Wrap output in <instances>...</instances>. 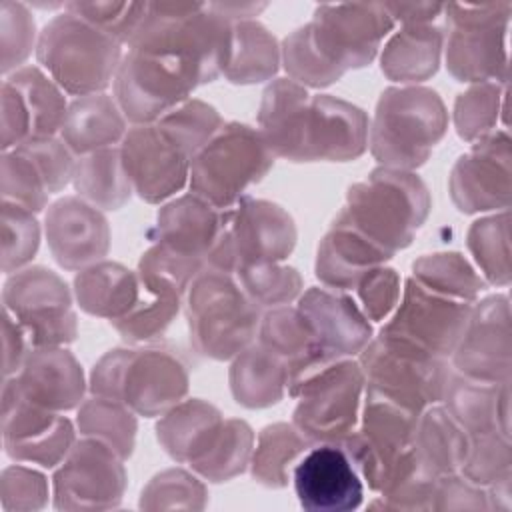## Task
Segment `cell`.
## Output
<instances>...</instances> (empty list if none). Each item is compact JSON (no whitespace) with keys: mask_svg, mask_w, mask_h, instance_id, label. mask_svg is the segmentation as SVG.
<instances>
[{"mask_svg":"<svg viewBox=\"0 0 512 512\" xmlns=\"http://www.w3.org/2000/svg\"><path fill=\"white\" fill-rule=\"evenodd\" d=\"M4 80L20 94L30 122V138L56 136L68 110L64 90L38 66H22Z\"/></svg>","mask_w":512,"mask_h":512,"instance_id":"cell-41","label":"cell"},{"mask_svg":"<svg viewBox=\"0 0 512 512\" xmlns=\"http://www.w3.org/2000/svg\"><path fill=\"white\" fill-rule=\"evenodd\" d=\"M414 446L426 470L434 476H448L460 472L468 456L470 434L444 406L432 404L418 416Z\"/></svg>","mask_w":512,"mask_h":512,"instance_id":"cell-37","label":"cell"},{"mask_svg":"<svg viewBox=\"0 0 512 512\" xmlns=\"http://www.w3.org/2000/svg\"><path fill=\"white\" fill-rule=\"evenodd\" d=\"M122 56L118 40L68 10L42 28L36 44L40 66L76 98L104 92L114 82Z\"/></svg>","mask_w":512,"mask_h":512,"instance_id":"cell-7","label":"cell"},{"mask_svg":"<svg viewBox=\"0 0 512 512\" xmlns=\"http://www.w3.org/2000/svg\"><path fill=\"white\" fill-rule=\"evenodd\" d=\"M74 296L86 314L110 322L120 320L138 302V274L118 262L100 260L78 270L74 278Z\"/></svg>","mask_w":512,"mask_h":512,"instance_id":"cell-34","label":"cell"},{"mask_svg":"<svg viewBox=\"0 0 512 512\" xmlns=\"http://www.w3.org/2000/svg\"><path fill=\"white\" fill-rule=\"evenodd\" d=\"M466 244L478 268L490 284L508 286L510 282V214H500L476 220L468 228Z\"/></svg>","mask_w":512,"mask_h":512,"instance_id":"cell-47","label":"cell"},{"mask_svg":"<svg viewBox=\"0 0 512 512\" xmlns=\"http://www.w3.org/2000/svg\"><path fill=\"white\" fill-rule=\"evenodd\" d=\"M252 450L254 432L248 422L228 418L206 452L196 458L190 468L208 482H226L250 466Z\"/></svg>","mask_w":512,"mask_h":512,"instance_id":"cell-44","label":"cell"},{"mask_svg":"<svg viewBox=\"0 0 512 512\" xmlns=\"http://www.w3.org/2000/svg\"><path fill=\"white\" fill-rule=\"evenodd\" d=\"M286 390L298 398L292 424L312 446L342 444L358 426L366 380L352 358H330Z\"/></svg>","mask_w":512,"mask_h":512,"instance_id":"cell-9","label":"cell"},{"mask_svg":"<svg viewBox=\"0 0 512 512\" xmlns=\"http://www.w3.org/2000/svg\"><path fill=\"white\" fill-rule=\"evenodd\" d=\"M394 24L384 2L316 6L312 20L280 46L288 78L304 88L334 84L348 70L370 64Z\"/></svg>","mask_w":512,"mask_h":512,"instance_id":"cell-1","label":"cell"},{"mask_svg":"<svg viewBox=\"0 0 512 512\" xmlns=\"http://www.w3.org/2000/svg\"><path fill=\"white\" fill-rule=\"evenodd\" d=\"M394 22L408 24H434L444 12V4L438 2H384Z\"/></svg>","mask_w":512,"mask_h":512,"instance_id":"cell-61","label":"cell"},{"mask_svg":"<svg viewBox=\"0 0 512 512\" xmlns=\"http://www.w3.org/2000/svg\"><path fill=\"white\" fill-rule=\"evenodd\" d=\"M512 448L510 438L500 432L470 434L468 456L460 468V474L482 488L500 482L510 474Z\"/></svg>","mask_w":512,"mask_h":512,"instance_id":"cell-51","label":"cell"},{"mask_svg":"<svg viewBox=\"0 0 512 512\" xmlns=\"http://www.w3.org/2000/svg\"><path fill=\"white\" fill-rule=\"evenodd\" d=\"M224 420L222 412L206 400H182L162 414L156 438L172 460L190 466L212 444Z\"/></svg>","mask_w":512,"mask_h":512,"instance_id":"cell-33","label":"cell"},{"mask_svg":"<svg viewBox=\"0 0 512 512\" xmlns=\"http://www.w3.org/2000/svg\"><path fill=\"white\" fill-rule=\"evenodd\" d=\"M74 442V426L62 412L28 402L14 378H4L2 444L12 460L54 468L68 456Z\"/></svg>","mask_w":512,"mask_h":512,"instance_id":"cell-17","label":"cell"},{"mask_svg":"<svg viewBox=\"0 0 512 512\" xmlns=\"http://www.w3.org/2000/svg\"><path fill=\"white\" fill-rule=\"evenodd\" d=\"M444 38V30L436 24L402 26L382 50L384 76L408 86L428 80L440 66Z\"/></svg>","mask_w":512,"mask_h":512,"instance_id":"cell-35","label":"cell"},{"mask_svg":"<svg viewBox=\"0 0 512 512\" xmlns=\"http://www.w3.org/2000/svg\"><path fill=\"white\" fill-rule=\"evenodd\" d=\"M72 184L80 198L102 210H118L132 196L120 146L78 156Z\"/></svg>","mask_w":512,"mask_h":512,"instance_id":"cell-38","label":"cell"},{"mask_svg":"<svg viewBox=\"0 0 512 512\" xmlns=\"http://www.w3.org/2000/svg\"><path fill=\"white\" fill-rule=\"evenodd\" d=\"M0 40H2V74L22 68L24 60L36 48V24L26 4L0 0Z\"/></svg>","mask_w":512,"mask_h":512,"instance_id":"cell-55","label":"cell"},{"mask_svg":"<svg viewBox=\"0 0 512 512\" xmlns=\"http://www.w3.org/2000/svg\"><path fill=\"white\" fill-rule=\"evenodd\" d=\"M294 218L278 204L244 196L228 212L222 236L206 258V268L236 274L240 268L280 262L296 246Z\"/></svg>","mask_w":512,"mask_h":512,"instance_id":"cell-13","label":"cell"},{"mask_svg":"<svg viewBox=\"0 0 512 512\" xmlns=\"http://www.w3.org/2000/svg\"><path fill=\"white\" fill-rule=\"evenodd\" d=\"M292 482L304 510L346 512L362 504L360 474L340 444L310 446L296 462Z\"/></svg>","mask_w":512,"mask_h":512,"instance_id":"cell-24","label":"cell"},{"mask_svg":"<svg viewBox=\"0 0 512 512\" xmlns=\"http://www.w3.org/2000/svg\"><path fill=\"white\" fill-rule=\"evenodd\" d=\"M310 446L294 424L276 422L264 426L250 458L252 478L266 488H284L296 462Z\"/></svg>","mask_w":512,"mask_h":512,"instance_id":"cell-40","label":"cell"},{"mask_svg":"<svg viewBox=\"0 0 512 512\" xmlns=\"http://www.w3.org/2000/svg\"><path fill=\"white\" fill-rule=\"evenodd\" d=\"M274 158L258 128L242 122L222 124L190 162V192L230 210L268 174Z\"/></svg>","mask_w":512,"mask_h":512,"instance_id":"cell-10","label":"cell"},{"mask_svg":"<svg viewBox=\"0 0 512 512\" xmlns=\"http://www.w3.org/2000/svg\"><path fill=\"white\" fill-rule=\"evenodd\" d=\"M510 2L444 4L446 68L460 82H508Z\"/></svg>","mask_w":512,"mask_h":512,"instance_id":"cell-12","label":"cell"},{"mask_svg":"<svg viewBox=\"0 0 512 512\" xmlns=\"http://www.w3.org/2000/svg\"><path fill=\"white\" fill-rule=\"evenodd\" d=\"M124 460L104 442H74L52 478L56 510H110L122 502L128 476Z\"/></svg>","mask_w":512,"mask_h":512,"instance_id":"cell-16","label":"cell"},{"mask_svg":"<svg viewBox=\"0 0 512 512\" xmlns=\"http://www.w3.org/2000/svg\"><path fill=\"white\" fill-rule=\"evenodd\" d=\"M196 84L166 62L128 50L114 76V98L132 124H152L190 100Z\"/></svg>","mask_w":512,"mask_h":512,"instance_id":"cell-20","label":"cell"},{"mask_svg":"<svg viewBox=\"0 0 512 512\" xmlns=\"http://www.w3.org/2000/svg\"><path fill=\"white\" fill-rule=\"evenodd\" d=\"M20 148L24 154H28L38 170L42 172L50 194L60 192L68 182H72L74 176V152L64 144L62 138L56 136H42V138H30L22 142ZM14 150V148H12Z\"/></svg>","mask_w":512,"mask_h":512,"instance_id":"cell-57","label":"cell"},{"mask_svg":"<svg viewBox=\"0 0 512 512\" xmlns=\"http://www.w3.org/2000/svg\"><path fill=\"white\" fill-rule=\"evenodd\" d=\"M64 10L80 16L120 44H128L146 16L148 2H68Z\"/></svg>","mask_w":512,"mask_h":512,"instance_id":"cell-54","label":"cell"},{"mask_svg":"<svg viewBox=\"0 0 512 512\" xmlns=\"http://www.w3.org/2000/svg\"><path fill=\"white\" fill-rule=\"evenodd\" d=\"M156 122L172 134L192 158L222 126V118L216 108L198 98L182 102Z\"/></svg>","mask_w":512,"mask_h":512,"instance_id":"cell-53","label":"cell"},{"mask_svg":"<svg viewBox=\"0 0 512 512\" xmlns=\"http://www.w3.org/2000/svg\"><path fill=\"white\" fill-rule=\"evenodd\" d=\"M76 424L82 436L108 444L122 460L132 456L138 424L134 412L126 404L92 394L80 404Z\"/></svg>","mask_w":512,"mask_h":512,"instance_id":"cell-43","label":"cell"},{"mask_svg":"<svg viewBox=\"0 0 512 512\" xmlns=\"http://www.w3.org/2000/svg\"><path fill=\"white\" fill-rule=\"evenodd\" d=\"M120 154L132 190L150 204L170 198L188 182L192 156L158 122L128 128Z\"/></svg>","mask_w":512,"mask_h":512,"instance_id":"cell-19","label":"cell"},{"mask_svg":"<svg viewBox=\"0 0 512 512\" xmlns=\"http://www.w3.org/2000/svg\"><path fill=\"white\" fill-rule=\"evenodd\" d=\"M258 342L278 354L286 362L288 370L298 368L316 354L324 352L318 346L312 328L302 312L288 304L270 308L260 318Z\"/></svg>","mask_w":512,"mask_h":512,"instance_id":"cell-42","label":"cell"},{"mask_svg":"<svg viewBox=\"0 0 512 512\" xmlns=\"http://www.w3.org/2000/svg\"><path fill=\"white\" fill-rule=\"evenodd\" d=\"M210 6L232 24L242 20H252V16H256L266 8L264 2H258V4L256 2H210Z\"/></svg>","mask_w":512,"mask_h":512,"instance_id":"cell-62","label":"cell"},{"mask_svg":"<svg viewBox=\"0 0 512 512\" xmlns=\"http://www.w3.org/2000/svg\"><path fill=\"white\" fill-rule=\"evenodd\" d=\"M368 116L332 94L310 96L298 144V162H348L366 152Z\"/></svg>","mask_w":512,"mask_h":512,"instance_id":"cell-23","label":"cell"},{"mask_svg":"<svg viewBox=\"0 0 512 512\" xmlns=\"http://www.w3.org/2000/svg\"><path fill=\"white\" fill-rule=\"evenodd\" d=\"M358 364L364 372L366 390L416 414L442 400L450 378L444 358L384 332L368 342Z\"/></svg>","mask_w":512,"mask_h":512,"instance_id":"cell-11","label":"cell"},{"mask_svg":"<svg viewBox=\"0 0 512 512\" xmlns=\"http://www.w3.org/2000/svg\"><path fill=\"white\" fill-rule=\"evenodd\" d=\"M2 350H4V358H2L4 378H10L22 368L30 352V344L20 324L6 310H4V322H2Z\"/></svg>","mask_w":512,"mask_h":512,"instance_id":"cell-60","label":"cell"},{"mask_svg":"<svg viewBox=\"0 0 512 512\" xmlns=\"http://www.w3.org/2000/svg\"><path fill=\"white\" fill-rule=\"evenodd\" d=\"M128 50L150 54L200 86L224 74L232 52V22L202 2H148Z\"/></svg>","mask_w":512,"mask_h":512,"instance_id":"cell-2","label":"cell"},{"mask_svg":"<svg viewBox=\"0 0 512 512\" xmlns=\"http://www.w3.org/2000/svg\"><path fill=\"white\" fill-rule=\"evenodd\" d=\"M260 308L234 274L202 268L186 290L190 342L206 358L230 360L254 342Z\"/></svg>","mask_w":512,"mask_h":512,"instance_id":"cell-8","label":"cell"},{"mask_svg":"<svg viewBox=\"0 0 512 512\" xmlns=\"http://www.w3.org/2000/svg\"><path fill=\"white\" fill-rule=\"evenodd\" d=\"M510 352L508 296L496 294L472 304L452 352L458 374L490 384L510 382Z\"/></svg>","mask_w":512,"mask_h":512,"instance_id":"cell-21","label":"cell"},{"mask_svg":"<svg viewBox=\"0 0 512 512\" xmlns=\"http://www.w3.org/2000/svg\"><path fill=\"white\" fill-rule=\"evenodd\" d=\"M40 246V224L34 212L2 202V272L12 274L36 256Z\"/></svg>","mask_w":512,"mask_h":512,"instance_id":"cell-52","label":"cell"},{"mask_svg":"<svg viewBox=\"0 0 512 512\" xmlns=\"http://www.w3.org/2000/svg\"><path fill=\"white\" fill-rule=\"evenodd\" d=\"M44 232L54 260L64 270H82L104 260L110 226L100 208L80 196H64L48 206Z\"/></svg>","mask_w":512,"mask_h":512,"instance_id":"cell-25","label":"cell"},{"mask_svg":"<svg viewBox=\"0 0 512 512\" xmlns=\"http://www.w3.org/2000/svg\"><path fill=\"white\" fill-rule=\"evenodd\" d=\"M448 190L464 214L508 210L510 204V138L496 130L472 144L452 166Z\"/></svg>","mask_w":512,"mask_h":512,"instance_id":"cell-22","label":"cell"},{"mask_svg":"<svg viewBox=\"0 0 512 512\" xmlns=\"http://www.w3.org/2000/svg\"><path fill=\"white\" fill-rule=\"evenodd\" d=\"M234 276L246 296L260 310L286 306L302 294V276L298 270L280 262L246 266L240 268Z\"/></svg>","mask_w":512,"mask_h":512,"instance_id":"cell-48","label":"cell"},{"mask_svg":"<svg viewBox=\"0 0 512 512\" xmlns=\"http://www.w3.org/2000/svg\"><path fill=\"white\" fill-rule=\"evenodd\" d=\"M418 416L372 390H364L358 426L340 446L374 492L386 494L412 474L426 470L414 446Z\"/></svg>","mask_w":512,"mask_h":512,"instance_id":"cell-5","label":"cell"},{"mask_svg":"<svg viewBox=\"0 0 512 512\" xmlns=\"http://www.w3.org/2000/svg\"><path fill=\"white\" fill-rule=\"evenodd\" d=\"M126 116L106 92L80 96L68 104L60 138L74 156L112 148L126 136Z\"/></svg>","mask_w":512,"mask_h":512,"instance_id":"cell-32","label":"cell"},{"mask_svg":"<svg viewBox=\"0 0 512 512\" xmlns=\"http://www.w3.org/2000/svg\"><path fill=\"white\" fill-rule=\"evenodd\" d=\"M432 510H490V506L486 490L456 472L438 480Z\"/></svg>","mask_w":512,"mask_h":512,"instance_id":"cell-59","label":"cell"},{"mask_svg":"<svg viewBox=\"0 0 512 512\" xmlns=\"http://www.w3.org/2000/svg\"><path fill=\"white\" fill-rule=\"evenodd\" d=\"M206 268L204 262L180 256L160 244L150 246L138 262L140 296L136 306L112 326L132 344L150 342L166 332L180 310L188 286Z\"/></svg>","mask_w":512,"mask_h":512,"instance_id":"cell-14","label":"cell"},{"mask_svg":"<svg viewBox=\"0 0 512 512\" xmlns=\"http://www.w3.org/2000/svg\"><path fill=\"white\" fill-rule=\"evenodd\" d=\"M12 378L28 402L46 410L66 412L84 402L82 366L62 346L30 350Z\"/></svg>","mask_w":512,"mask_h":512,"instance_id":"cell-27","label":"cell"},{"mask_svg":"<svg viewBox=\"0 0 512 512\" xmlns=\"http://www.w3.org/2000/svg\"><path fill=\"white\" fill-rule=\"evenodd\" d=\"M392 254L370 242L366 236L342 224L332 222L330 230L318 244L316 278L332 290L356 288L358 280L376 266L390 260Z\"/></svg>","mask_w":512,"mask_h":512,"instance_id":"cell-29","label":"cell"},{"mask_svg":"<svg viewBox=\"0 0 512 512\" xmlns=\"http://www.w3.org/2000/svg\"><path fill=\"white\" fill-rule=\"evenodd\" d=\"M274 34L256 20L232 24V52L224 76L232 84H258L272 78L280 64Z\"/></svg>","mask_w":512,"mask_h":512,"instance_id":"cell-39","label":"cell"},{"mask_svg":"<svg viewBox=\"0 0 512 512\" xmlns=\"http://www.w3.org/2000/svg\"><path fill=\"white\" fill-rule=\"evenodd\" d=\"M444 408L468 432H500L510 438V382L490 384L450 374Z\"/></svg>","mask_w":512,"mask_h":512,"instance_id":"cell-30","label":"cell"},{"mask_svg":"<svg viewBox=\"0 0 512 512\" xmlns=\"http://www.w3.org/2000/svg\"><path fill=\"white\" fill-rule=\"evenodd\" d=\"M0 500L4 512L40 510L48 502V480L28 466H8L0 478Z\"/></svg>","mask_w":512,"mask_h":512,"instance_id":"cell-56","label":"cell"},{"mask_svg":"<svg viewBox=\"0 0 512 512\" xmlns=\"http://www.w3.org/2000/svg\"><path fill=\"white\" fill-rule=\"evenodd\" d=\"M230 210H220L196 194H184L164 204L156 214V244L204 262L224 232Z\"/></svg>","mask_w":512,"mask_h":512,"instance_id":"cell-28","label":"cell"},{"mask_svg":"<svg viewBox=\"0 0 512 512\" xmlns=\"http://www.w3.org/2000/svg\"><path fill=\"white\" fill-rule=\"evenodd\" d=\"M206 502V486L194 474L180 468L162 470L140 494L142 510H202Z\"/></svg>","mask_w":512,"mask_h":512,"instance_id":"cell-49","label":"cell"},{"mask_svg":"<svg viewBox=\"0 0 512 512\" xmlns=\"http://www.w3.org/2000/svg\"><path fill=\"white\" fill-rule=\"evenodd\" d=\"M2 304L24 330L30 350L64 346L78 334L70 288L46 266H26L8 274Z\"/></svg>","mask_w":512,"mask_h":512,"instance_id":"cell-15","label":"cell"},{"mask_svg":"<svg viewBox=\"0 0 512 512\" xmlns=\"http://www.w3.org/2000/svg\"><path fill=\"white\" fill-rule=\"evenodd\" d=\"M90 392L126 404L134 414L154 418L184 400L188 370L162 348H116L92 368Z\"/></svg>","mask_w":512,"mask_h":512,"instance_id":"cell-6","label":"cell"},{"mask_svg":"<svg viewBox=\"0 0 512 512\" xmlns=\"http://www.w3.org/2000/svg\"><path fill=\"white\" fill-rule=\"evenodd\" d=\"M362 312L372 322L386 320L400 302V274L388 266H376L356 284Z\"/></svg>","mask_w":512,"mask_h":512,"instance_id":"cell-58","label":"cell"},{"mask_svg":"<svg viewBox=\"0 0 512 512\" xmlns=\"http://www.w3.org/2000/svg\"><path fill=\"white\" fill-rule=\"evenodd\" d=\"M412 278L428 290L470 304L486 286L460 252H436L420 256L412 264Z\"/></svg>","mask_w":512,"mask_h":512,"instance_id":"cell-45","label":"cell"},{"mask_svg":"<svg viewBox=\"0 0 512 512\" xmlns=\"http://www.w3.org/2000/svg\"><path fill=\"white\" fill-rule=\"evenodd\" d=\"M312 328L318 346L338 358L360 354L372 340V326L362 308L342 290L308 288L296 306Z\"/></svg>","mask_w":512,"mask_h":512,"instance_id":"cell-26","label":"cell"},{"mask_svg":"<svg viewBox=\"0 0 512 512\" xmlns=\"http://www.w3.org/2000/svg\"><path fill=\"white\" fill-rule=\"evenodd\" d=\"M472 304L428 290L410 276L392 318L380 332L408 340L446 360L464 332Z\"/></svg>","mask_w":512,"mask_h":512,"instance_id":"cell-18","label":"cell"},{"mask_svg":"<svg viewBox=\"0 0 512 512\" xmlns=\"http://www.w3.org/2000/svg\"><path fill=\"white\" fill-rule=\"evenodd\" d=\"M430 206V192L418 174L380 166L348 188L346 204L334 220L394 256L410 246Z\"/></svg>","mask_w":512,"mask_h":512,"instance_id":"cell-3","label":"cell"},{"mask_svg":"<svg viewBox=\"0 0 512 512\" xmlns=\"http://www.w3.org/2000/svg\"><path fill=\"white\" fill-rule=\"evenodd\" d=\"M310 96L292 78H276L264 88L258 108V130L276 158L298 162L300 130Z\"/></svg>","mask_w":512,"mask_h":512,"instance_id":"cell-31","label":"cell"},{"mask_svg":"<svg viewBox=\"0 0 512 512\" xmlns=\"http://www.w3.org/2000/svg\"><path fill=\"white\" fill-rule=\"evenodd\" d=\"M448 112L436 90L426 86L386 88L368 126L372 156L386 168L416 170L444 138Z\"/></svg>","mask_w":512,"mask_h":512,"instance_id":"cell-4","label":"cell"},{"mask_svg":"<svg viewBox=\"0 0 512 512\" xmlns=\"http://www.w3.org/2000/svg\"><path fill=\"white\" fill-rule=\"evenodd\" d=\"M230 392L244 408H268L278 404L286 392V362L260 342H252L240 354L228 372Z\"/></svg>","mask_w":512,"mask_h":512,"instance_id":"cell-36","label":"cell"},{"mask_svg":"<svg viewBox=\"0 0 512 512\" xmlns=\"http://www.w3.org/2000/svg\"><path fill=\"white\" fill-rule=\"evenodd\" d=\"M508 82H478L458 94L454 102V126L462 140L478 142L496 132L498 116H506Z\"/></svg>","mask_w":512,"mask_h":512,"instance_id":"cell-46","label":"cell"},{"mask_svg":"<svg viewBox=\"0 0 512 512\" xmlns=\"http://www.w3.org/2000/svg\"><path fill=\"white\" fill-rule=\"evenodd\" d=\"M48 184L34 160L20 148L2 152V202H14L30 212L48 204Z\"/></svg>","mask_w":512,"mask_h":512,"instance_id":"cell-50","label":"cell"}]
</instances>
